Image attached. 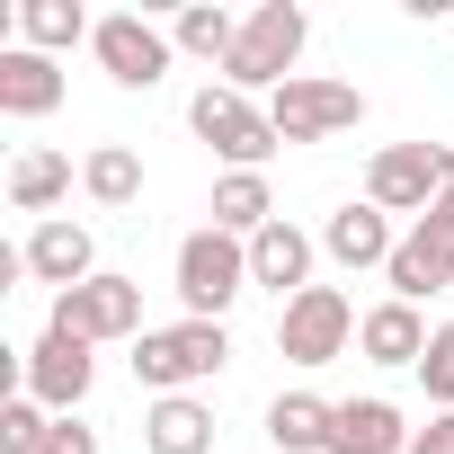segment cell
<instances>
[{"instance_id": "obj_1", "label": "cell", "mask_w": 454, "mask_h": 454, "mask_svg": "<svg viewBox=\"0 0 454 454\" xmlns=\"http://www.w3.org/2000/svg\"><path fill=\"white\" fill-rule=\"evenodd\" d=\"M303 45H312V10H303V0H259V10L241 19L232 63H223V90H241V98H277V90L294 81Z\"/></svg>"}, {"instance_id": "obj_2", "label": "cell", "mask_w": 454, "mask_h": 454, "mask_svg": "<svg viewBox=\"0 0 454 454\" xmlns=\"http://www.w3.org/2000/svg\"><path fill=\"white\" fill-rule=\"evenodd\" d=\"M223 365H232V330H223V321H169V330H143V339H134V383H143L152 401L196 392V383H214Z\"/></svg>"}, {"instance_id": "obj_3", "label": "cell", "mask_w": 454, "mask_h": 454, "mask_svg": "<svg viewBox=\"0 0 454 454\" xmlns=\"http://www.w3.org/2000/svg\"><path fill=\"white\" fill-rule=\"evenodd\" d=\"M187 125H196V143H214L223 169H268V160L286 152L268 98H241V90H223V81H205V90L187 98Z\"/></svg>"}, {"instance_id": "obj_4", "label": "cell", "mask_w": 454, "mask_h": 454, "mask_svg": "<svg viewBox=\"0 0 454 454\" xmlns=\"http://www.w3.org/2000/svg\"><path fill=\"white\" fill-rule=\"evenodd\" d=\"M169 277H178L187 321H223V312L250 294V241H232V232H214V223H196V232L178 241V259H169Z\"/></svg>"}, {"instance_id": "obj_5", "label": "cell", "mask_w": 454, "mask_h": 454, "mask_svg": "<svg viewBox=\"0 0 454 454\" xmlns=\"http://www.w3.org/2000/svg\"><path fill=\"white\" fill-rule=\"evenodd\" d=\"M356 303L339 294V286H312V294H294V303H277V356L286 365H339L348 348H356Z\"/></svg>"}, {"instance_id": "obj_6", "label": "cell", "mask_w": 454, "mask_h": 454, "mask_svg": "<svg viewBox=\"0 0 454 454\" xmlns=\"http://www.w3.org/2000/svg\"><path fill=\"white\" fill-rule=\"evenodd\" d=\"M268 116H277L286 143H339V134L365 125V90H356V81H330V72H294V81L268 98Z\"/></svg>"}, {"instance_id": "obj_7", "label": "cell", "mask_w": 454, "mask_h": 454, "mask_svg": "<svg viewBox=\"0 0 454 454\" xmlns=\"http://www.w3.org/2000/svg\"><path fill=\"white\" fill-rule=\"evenodd\" d=\"M45 330H63V339H90V348H107V339H143V277H116V268H98L90 286L54 294Z\"/></svg>"}, {"instance_id": "obj_8", "label": "cell", "mask_w": 454, "mask_h": 454, "mask_svg": "<svg viewBox=\"0 0 454 454\" xmlns=\"http://www.w3.org/2000/svg\"><path fill=\"white\" fill-rule=\"evenodd\" d=\"M445 187H454V152L445 143H383L365 160V205H383V214H410L419 223Z\"/></svg>"}, {"instance_id": "obj_9", "label": "cell", "mask_w": 454, "mask_h": 454, "mask_svg": "<svg viewBox=\"0 0 454 454\" xmlns=\"http://www.w3.org/2000/svg\"><path fill=\"white\" fill-rule=\"evenodd\" d=\"M90 54H98V72H107L116 90H160L169 63H178L169 19H143V10H107L98 36H90Z\"/></svg>"}, {"instance_id": "obj_10", "label": "cell", "mask_w": 454, "mask_h": 454, "mask_svg": "<svg viewBox=\"0 0 454 454\" xmlns=\"http://www.w3.org/2000/svg\"><path fill=\"white\" fill-rule=\"evenodd\" d=\"M90 383H98V356H90V339H63V330H45V339L19 356V392H27V401H45L54 419H72V410L90 401Z\"/></svg>"}, {"instance_id": "obj_11", "label": "cell", "mask_w": 454, "mask_h": 454, "mask_svg": "<svg viewBox=\"0 0 454 454\" xmlns=\"http://www.w3.org/2000/svg\"><path fill=\"white\" fill-rule=\"evenodd\" d=\"M19 259H27V277H36V286L72 294V286H90V277H98V232H90V223H72V214H54V223H36V232L19 241Z\"/></svg>"}, {"instance_id": "obj_12", "label": "cell", "mask_w": 454, "mask_h": 454, "mask_svg": "<svg viewBox=\"0 0 454 454\" xmlns=\"http://www.w3.org/2000/svg\"><path fill=\"white\" fill-rule=\"evenodd\" d=\"M312 268H321V232H303V223H286V214L250 241V286H259V294H277V303L312 294Z\"/></svg>"}, {"instance_id": "obj_13", "label": "cell", "mask_w": 454, "mask_h": 454, "mask_svg": "<svg viewBox=\"0 0 454 454\" xmlns=\"http://www.w3.org/2000/svg\"><path fill=\"white\" fill-rule=\"evenodd\" d=\"M392 250H401L392 214H383V205H365V196H348V205L321 223V259H330V268H348V277H365V268H392Z\"/></svg>"}, {"instance_id": "obj_14", "label": "cell", "mask_w": 454, "mask_h": 454, "mask_svg": "<svg viewBox=\"0 0 454 454\" xmlns=\"http://www.w3.org/2000/svg\"><path fill=\"white\" fill-rule=\"evenodd\" d=\"M410 419H401V401H383V392H356V401H330V454H410Z\"/></svg>"}, {"instance_id": "obj_15", "label": "cell", "mask_w": 454, "mask_h": 454, "mask_svg": "<svg viewBox=\"0 0 454 454\" xmlns=\"http://www.w3.org/2000/svg\"><path fill=\"white\" fill-rule=\"evenodd\" d=\"M383 286H392L401 303L445 294V286H454V232H445V223H410L401 250H392V268H383Z\"/></svg>"}, {"instance_id": "obj_16", "label": "cell", "mask_w": 454, "mask_h": 454, "mask_svg": "<svg viewBox=\"0 0 454 454\" xmlns=\"http://www.w3.org/2000/svg\"><path fill=\"white\" fill-rule=\"evenodd\" d=\"M356 356L365 365H383V374H419V356H427V321H419V303H401V294H383L365 321H356Z\"/></svg>"}, {"instance_id": "obj_17", "label": "cell", "mask_w": 454, "mask_h": 454, "mask_svg": "<svg viewBox=\"0 0 454 454\" xmlns=\"http://www.w3.org/2000/svg\"><path fill=\"white\" fill-rule=\"evenodd\" d=\"M63 63L54 54H27V45H0V116H19V125H36V116H54L63 107Z\"/></svg>"}, {"instance_id": "obj_18", "label": "cell", "mask_w": 454, "mask_h": 454, "mask_svg": "<svg viewBox=\"0 0 454 454\" xmlns=\"http://www.w3.org/2000/svg\"><path fill=\"white\" fill-rule=\"evenodd\" d=\"M143 454H214V401L169 392L143 410Z\"/></svg>"}, {"instance_id": "obj_19", "label": "cell", "mask_w": 454, "mask_h": 454, "mask_svg": "<svg viewBox=\"0 0 454 454\" xmlns=\"http://www.w3.org/2000/svg\"><path fill=\"white\" fill-rule=\"evenodd\" d=\"M268 223H277V187H268V169H223V178H214V232L259 241Z\"/></svg>"}, {"instance_id": "obj_20", "label": "cell", "mask_w": 454, "mask_h": 454, "mask_svg": "<svg viewBox=\"0 0 454 454\" xmlns=\"http://www.w3.org/2000/svg\"><path fill=\"white\" fill-rule=\"evenodd\" d=\"M72 196V152H54V143H27L19 160H10V205L19 214H36V223H54V205Z\"/></svg>"}, {"instance_id": "obj_21", "label": "cell", "mask_w": 454, "mask_h": 454, "mask_svg": "<svg viewBox=\"0 0 454 454\" xmlns=\"http://www.w3.org/2000/svg\"><path fill=\"white\" fill-rule=\"evenodd\" d=\"M10 19H19V45H27V54H54V63L98 36V19L81 10V0H19Z\"/></svg>"}, {"instance_id": "obj_22", "label": "cell", "mask_w": 454, "mask_h": 454, "mask_svg": "<svg viewBox=\"0 0 454 454\" xmlns=\"http://www.w3.org/2000/svg\"><path fill=\"white\" fill-rule=\"evenodd\" d=\"M169 45H178L187 63H214V72H223V63H232V45H241V19L223 10V0H187V10L169 19Z\"/></svg>"}, {"instance_id": "obj_23", "label": "cell", "mask_w": 454, "mask_h": 454, "mask_svg": "<svg viewBox=\"0 0 454 454\" xmlns=\"http://www.w3.org/2000/svg\"><path fill=\"white\" fill-rule=\"evenodd\" d=\"M268 445L277 454H330V401L321 392H277L268 401Z\"/></svg>"}, {"instance_id": "obj_24", "label": "cell", "mask_w": 454, "mask_h": 454, "mask_svg": "<svg viewBox=\"0 0 454 454\" xmlns=\"http://www.w3.org/2000/svg\"><path fill=\"white\" fill-rule=\"evenodd\" d=\"M81 196L107 205V214H125V205L143 196V152H134V143H98V152L81 160Z\"/></svg>"}, {"instance_id": "obj_25", "label": "cell", "mask_w": 454, "mask_h": 454, "mask_svg": "<svg viewBox=\"0 0 454 454\" xmlns=\"http://www.w3.org/2000/svg\"><path fill=\"white\" fill-rule=\"evenodd\" d=\"M45 445H54V410L27 401V392H10V401H0V454H45Z\"/></svg>"}, {"instance_id": "obj_26", "label": "cell", "mask_w": 454, "mask_h": 454, "mask_svg": "<svg viewBox=\"0 0 454 454\" xmlns=\"http://www.w3.org/2000/svg\"><path fill=\"white\" fill-rule=\"evenodd\" d=\"M419 383H427V401H436V410H454V321H436V330H427Z\"/></svg>"}, {"instance_id": "obj_27", "label": "cell", "mask_w": 454, "mask_h": 454, "mask_svg": "<svg viewBox=\"0 0 454 454\" xmlns=\"http://www.w3.org/2000/svg\"><path fill=\"white\" fill-rule=\"evenodd\" d=\"M45 454H98V427H81V410H72V419H54V445Z\"/></svg>"}, {"instance_id": "obj_28", "label": "cell", "mask_w": 454, "mask_h": 454, "mask_svg": "<svg viewBox=\"0 0 454 454\" xmlns=\"http://www.w3.org/2000/svg\"><path fill=\"white\" fill-rule=\"evenodd\" d=\"M410 454H454V410H436V419L410 436Z\"/></svg>"}, {"instance_id": "obj_29", "label": "cell", "mask_w": 454, "mask_h": 454, "mask_svg": "<svg viewBox=\"0 0 454 454\" xmlns=\"http://www.w3.org/2000/svg\"><path fill=\"white\" fill-rule=\"evenodd\" d=\"M419 223H445V232H454V187H445V196H436V205H427Z\"/></svg>"}]
</instances>
